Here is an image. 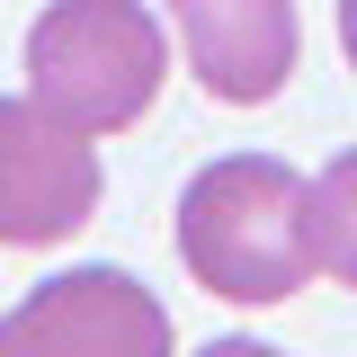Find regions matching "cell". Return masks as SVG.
Returning <instances> with one entry per match:
<instances>
[{"mask_svg":"<svg viewBox=\"0 0 357 357\" xmlns=\"http://www.w3.org/2000/svg\"><path fill=\"white\" fill-rule=\"evenodd\" d=\"M178 259L223 304H286L312 250V178L277 152H223L178 188Z\"/></svg>","mask_w":357,"mask_h":357,"instance_id":"1","label":"cell"},{"mask_svg":"<svg viewBox=\"0 0 357 357\" xmlns=\"http://www.w3.org/2000/svg\"><path fill=\"white\" fill-rule=\"evenodd\" d=\"M161 81H170V36L143 0H45L27 27V98L81 126L89 143L143 126Z\"/></svg>","mask_w":357,"mask_h":357,"instance_id":"2","label":"cell"},{"mask_svg":"<svg viewBox=\"0 0 357 357\" xmlns=\"http://www.w3.org/2000/svg\"><path fill=\"white\" fill-rule=\"evenodd\" d=\"M178 331L134 268H63L0 312V357H170Z\"/></svg>","mask_w":357,"mask_h":357,"instance_id":"3","label":"cell"},{"mask_svg":"<svg viewBox=\"0 0 357 357\" xmlns=\"http://www.w3.org/2000/svg\"><path fill=\"white\" fill-rule=\"evenodd\" d=\"M107 197L98 143L36 98H0V250L72 241Z\"/></svg>","mask_w":357,"mask_h":357,"instance_id":"4","label":"cell"},{"mask_svg":"<svg viewBox=\"0 0 357 357\" xmlns=\"http://www.w3.org/2000/svg\"><path fill=\"white\" fill-rule=\"evenodd\" d=\"M178 27V54L206 98L223 107H268L277 89L295 81V54H304V27H295V0H161Z\"/></svg>","mask_w":357,"mask_h":357,"instance_id":"5","label":"cell"},{"mask_svg":"<svg viewBox=\"0 0 357 357\" xmlns=\"http://www.w3.org/2000/svg\"><path fill=\"white\" fill-rule=\"evenodd\" d=\"M312 250L340 286H357V143L331 152L321 178H312Z\"/></svg>","mask_w":357,"mask_h":357,"instance_id":"6","label":"cell"},{"mask_svg":"<svg viewBox=\"0 0 357 357\" xmlns=\"http://www.w3.org/2000/svg\"><path fill=\"white\" fill-rule=\"evenodd\" d=\"M197 357H286V349H268V340H206Z\"/></svg>","mask_w":357,"mask_h":357,"instance_id":"7","label":"cell"},{"mask_svg":"<svg viewBox=\"0 0 357 357\" xmlns=\"http://www.w3.org/2000/svg\"><path fill=\"white\" fill-rule=\"evenodd\" d=\"M340 54H349V72H357V0H340Z\"/></svg>","mask_w":357,"mask_h":357,"instance_id":"8","label":"cell"}]
</instances>
